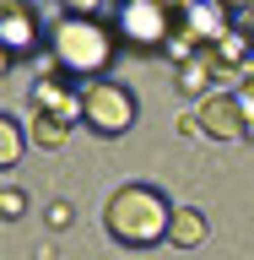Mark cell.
<instances>
[{
    "mask_svg": "<svg viewBox=\"0 0 254 260\" xmlns=\"http://www.w3.org/2000/svg\"><path fill=\"white\" fill-rule=\"evenodd\" d=\"M27 141L38 146V152H60V146L70 141V125L54 119V114H38V109H32L27 114Z\"/></svg>",
    "mask_w": 254,
    "mask_h": 260,
    "instance_id": "cell-9",
    "label": "cell"
},
{
    "mask_svg": "<svg viewBox=\"0 0 254 260\" xmlns=\"http://www.w3.org/2000/svg\"><path fill=\"white\" fill-rule=\"evenodd\" d=\"M178 130H184V136H206V130H200V114H178Z\"/></svg>",
    "mask_w": 254,
    "mask_h": 260,
    "instance_id": "cell-15",
    "label": "cell"
},
{
    "mask_svg": "<svg viewBox=\"0 0 254 260\" xmlns=\"http://www.w3.org/2000/svg\"><path fill=\"white\" fill-rule=\"evenodd\" d=\"M200 130H206L211 141H238V136H249V130H243L238 92H211L206 103H200Z\"/></svg>",
    "mask_w": 254,
    "mask_h": 260,
    "instance_id": "cell-6",
    "label": "cell"
},
{
    "mask_svg": "<svg viewBox=\"0 0 254 260\" xmlns=\"http://www.w3.org/2000/svg\"><path fill=\"white\" fill-rule=\"evenodd\" d=\"M0 44H6V65L32 54L38 49V11L22 6V0H6L0 6Z\"/></svg>",
    "mask_w": 254,
    "mask_h": 260,
    "instance_id": "cell-5",
    "label": "cell"
},
{
    "mask_svg": "<svg viewBox=\"0 0 254 260\" xmlns=\"http://www.w3.org/2000/svg\"><path fill=\"white\" fill-rule=\"evenodd\" d=\"M173 201L157 190V184H119L103 206V228H108L114 244L125 249H152V244H168V228H173Z\"/></svg>",
    "mask_w": 254,
    "mask_h": 260,
    "instance_id": "cell-2",
    "label": "cell"
},
{
    "mask_svg": "<svg viewBox=\"0 0 254 260\" xmlns=\"http://www.w3.org/2000/svg\"><path fill=\"white\" fill-rule=\"evenodd\" d=\"M0 211H6V222H16V217L27 211V195H22V184H6V190H0Z\"/></svg>",
    "mask_w": 254,
    "mask_h": 260,
    "instance_id": "cell-12",
    "label": "cell"
},
{
    "mask_svg": "<svg viewBox=\"0 0 254 260\" xmlns=\"http://www.w3.org/2000/svg\"><path fill=\"white\" fill-rule=\"evenodd\" d=\"M114 49H119V32H114L108 16H97V11H65L60 22H54V32H49L54 65H60L70 81H81V87H92V81L108 76Z\"/></svg>",
    "mask_w": 254,
    "mask_h": 260,
    "instance_id": "cell-1",
    "label": "cell"
},
{
    "mask_svg": "<svg viewBox=\"0 0 254 260\" xmlns=\"http://www.w3.org/2000/svg\"><path fill=\"white\" fill-rule=\"evenodd\" d=\"M70 222H76V211L65 206V201H54V206H49V228L60 233V228H70Z\"/></svg>",
    "mask_w": 254,
    "mask_h": 260,
    "instance_id": "cell-13",
    "label": "cell"
},
{
    "mask_svg": "<svg viewBox=\"0 0 254 260\" xmlns=\"http://www.w3.org/2000/svg\"><path fill=\"white\" fill-rule=\"evenodd\" d=\"M206 233H211L206 211H200V206H178L173 211V228H168V244H173V249H200Z\"/></svg>",
    "mask_w": 254,
    "mask_h": 260,
    "instance_id": "cell-8",
    "label": "cell"
},
{
    "mask_svg": "<svg viewBox=\"0 0 254 260\" xmlns=\"http://www.w3.org/2000/svg\"><path fill=\"white\" fill-rule=\"evenodd\" d=\"M238 103H243V130H249V141H254V92H249V87L238 92Z\"/></svg>",
    "mask_w": 254,
    "mask_h": 260,
    "instance_id": "cell-14",
    "label": "cell"
},
{
    "mask_svg": "<svg viewBox=\"0 0 254 260\" xmlns=\"http://www.w3.org/2000/svg\"><path fill=\"white\" fill-rule=\"evenodd\" d=\"M32 109L54 114V119H65V125H81V87H65V81L44 76L38 87H32Z\"/></svg>",
    "mask_w": 254,
    "mask_h": 260,
    "instance_id": "cell-7",
    "label": "cell"
},
{
    "mask_svg": "<svg viewBox=\"0 0 254 260\" xmlns=\"http://www.w3.org/2000/svg\"><path fill=\"white\" fill-rule=\"evenodd\" d=\"M119 44L125 49H168L173 44V27H178V11L157 6V0H135V6H119L108 16Z\"/></svg>",
    "mask_w": 254,
    "mask_h": 260,
    "instance_id": "cell-4",
    "label": "cell"
},
{
    "mask_svg": "<svg viewBox=\"0 0 254 260\" xmlns=\"http://www.w3.org/2000/svg\"><path fill=\"white\" fill-rule=\"evenodd\" d=\"M135 114H141V103H135V92H130L125 81H92V87H81V125L92 130V136H103V141H119L130 125H135Z\"/></svg>",
    "mask_w": 254,
    "mask_h": 260,
    "instance_id": "cell-3",
    "label": "cell"
},
{
    "mask_svg": "<svg viewBox=\"0 0 254 260\" xmlns=\"http://www.w3.org/2000/svg\"><path fill=\"white\" fill-rule=\"evenodd\" d=\"M243 32H249V38H254V11H249V27H243Z\"/></svg>",
    "mask_w": 254,
    "mask_h": 260,
    "instance_id": "cell-16",
    "label": "cell"
},
{
    "mask_svg": "<svg viewBox=\"0 0 254 260\" xmlns=\"http://www.w3.org/2000/svg\"><path fill=\"white\" fill-rule=\"evenodd\" d=\"M16 162H22V119L0 114V168H16Z\"/></svg>",
    "mask_w": 254,
    "mask_h": 260,
    "instance_id": "cell-11",
    "label": "cell"
},
{
    "mask_svg": "<svg viewBox=\"0 0 254 260\" xmlns=\"http://www.w3.org/2000/svg\"><path fill=\"white\" fill-rule=\"evenodd\" d=\"M173 81H178V92H184V98H200V103H206V98H211L206 87H211L216 76H211V65L200 60V54H195L190 65H178V76H173Z\"/></svg>",
    "mask_w": 254,
    "mask_h": 260,
    "instance_id": "cell-10",
    "label": "cell"
}]
</instances>
